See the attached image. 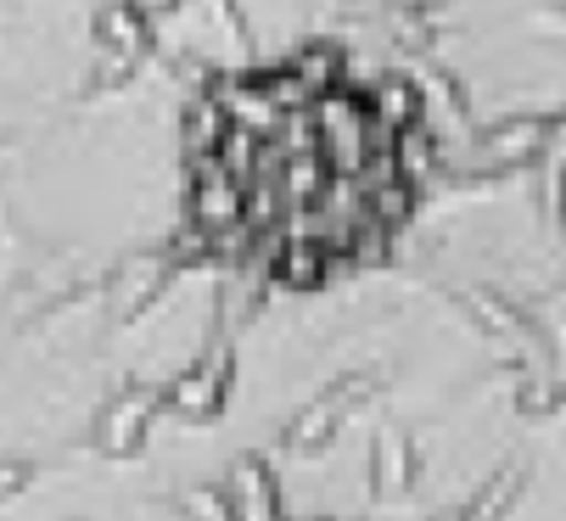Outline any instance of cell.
Instances as JSON below:
<instances>
[{
    "label": "cell",
    "mask_w": 566,
    "mask_h": 521,
    "mask_svg": "<svg viewBox=\"0 0 566 521\" xmlns=\"http://www.w3.org/2000/svg\"><path fill=\"white\" fill-rule=\"evenodd\" d=\"M432 124L410 79L308 45L213 79L186 124L180 230L197 264L275 298L348 286L427 208Z\"/></svg>",
    "instance_id": "6da1fadb"
}]
</instances>
